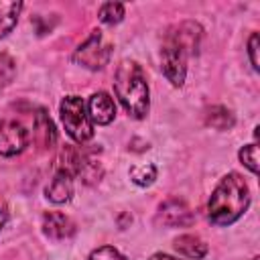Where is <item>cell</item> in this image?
<instances>
[{
    "mask_svg": "<svg viewBox=\"0 0 260 260\" xmlns=\"http://www.w3.org/2000/svg\"><path fill=\"white\" fill-rule=\"evenodd\" d=\"M201 41V26L197 22H181L169 28L162 51H160V65L165 77L175 85L181 87L187 75V59L197 53Z\"/></svg>",
    "mask_w": 260,
    "mask_h": 260,
    "instance_id": "cell-1",
    "label": "cell"
},
{
    "mask_svg": "<svg viewBox=\"0 0 260 260\" xmlns=\"http://www.w3.org/2000/svg\"><path fill=\"white\" fill-rule=\"evenodd\" d=\"M248 203L250 191L246 181L238 173H230L215 185L209 197L207 213L215 225H230L248 209Z\"/></svg>",
    "mask_w": 260,
    "mask_h": 260,
    "instance_id": "cell-2",
    "label": "cell"
},
{
    "mask_svg": "<svg viewBox=\"0 0 260 260\" xmlns=\"http://www.w3.org/2000/svg\"><path fill=\"white\" fill-rule=\"evenodd\" d=\"M114 91L124 110L140 120L148 114V85L136 61H122L114 75Z\"/></svg>",
    "mask_w": 260,
    "mask_h": 260,
    "instance_id": "cell-3",
    "label": "cell"
},
{
    "mask_svg": "<svg viewBox=\"0 0 260 260\" xmlns=\"http://www.w3.org/2000/svg\"><path fill=\"white\" fill-rule=\"evenodd\" d=\"M61 120H63V126L67 130V134L83 144L87 142L91 136H93V124L89 120V114H87V108L83 104V100L79 95H67L63 98L61 102Z\"/></svg>",
    "mask_w": 260,
    "mask_h": 260,
    "instance_id": "cell-4",
    "label": "cell"
},
{
    "mask_svg": "<svg viewBox=\"0 0 260 260\" xmlns=\"http://www.w3.org/2000/svg\"><path fill=\"white\" fill-rule=\"evenodd\" d=\"M110 55H112V47L104 41L102 32L100 30H91L89 37L85 39V43H81L73 55V61L91 69V71H98L102 67L108 65L110 61Z\"/></svg>",
    "mask_w": 260,
    "mask_h": 260,
    "instance_id": "cell-5",
    "label": "cell"
},
{
    "mask_svg": "<svg viewBox=\"0 0 260 260\" xmlns=\"http://www.w3.org/2000/svg\"><path fill=\"white\" fill-rule=\"evenodd\" d=\"M28 144V130L14 122V120H2L0 122V154L2 156H14L22 152Z\"/></svg>",
    "mask_w": 260,
    "mask_h": 260,
    "instance_id": "cell-6",
    "label": "cell"
},
{
    "mask_svg": "<svg viewBox=\"0 0 260 260\" xmlns=\"http://www.w3.org/2000/svg\"><path fill=\"white\" fill-rule=\"evenodd\" d=\"M156 221L167 228H181L193 223V213L181 199H167L156 211Z\"/></svg>",
    "mask_w": 260,
    "mask_h": 260,
    "instance_id": "cell-7",
    "label": "cell"
},
{
    "mask_svg": "<svg viewBox=\"0 0 260 260\" xmlns=\"http://www.w3.org/2000/svg\"><path fill=\"white\" fill-rule=\"evenodd\" d=\"M87 114H89L91 124H100V126L110 124V122L116 118L114 100H112L106 91L93 93V95L89 98V102H87Z\"/></svg>",
    "mask_w": 260,
    "mask_h": 260,
    "instance_id": "cell-8",
    "label": "cell"
},
{
    "mask_svg": "<svg viewBox=\"0 0 260 260\" xmlns=\"http://www.w3.org/2000/svg\"><path fill=\"white\" fill-rule=\"evenodd\" d=\"M43 232L53 240H67L75 234V223L61 211H49L43 215Z\"/></svg>",
    "mask_w": 260,
    "mask_h": 260,
    "instance_id": "cell-9",
    "label": "cell"
},
{
    "mask_svg": "<svg viewBox=\"0 0 260 260\" xmlns=\"http://www.w3.org/2000/svg\"><path fill=\"white\" fill-rule=\"evenodd\" d=\"M45 193H47V199L53 201V203H65V201H69L71 195H73V175L69 171H65V169H59L53 175L51 183L47 185Z\"/></svg>",
    "mask_w": 260,
    "mask_h": 260,
    "instance_id": "cell-10",
    "label": "cell"
},
{
    "mask_svg": "<svg viewBox=\"0 0 260 260\" xmlns=\"http://www.w3.org/2000/svg\"><path fill=\"white\" fill-rule=\"evenodd\" d=\"M175 250L179 254H183L185 258L189 260H199L207 254V244L199 238V236H193V234H183L175 240Z\"/></svg>",
    "mask_w": 260,
    "mask_h": 260,
    "instance_id": "cell-11",
    "label": "cell"
},
{
    "mask_svg": "<svg viewBox=\"0 0 260 260\" xmlns=\"http://www.w3.org/2000/svg\"><path fill=\"white\" fill-rule=\"evenodd\" d=\"M35 138L45 148H51L55 144V140H57L55 126H53L51 118L45 114V110H39L37 116H35Z\"/></svg>",
    "mask_w": 260,
    "mask_h": 260,
    "instance_id": "cell-12",
    "label": "cell"
},
{
    "mask_svg": "<svg viewBox=\"0 0 260 260\" xmlns=\"http://www.w3.org/2000/svg\"><path fill=\"white\" fill-rule=\"evenodd\" d=\"M20 10H22V2L0 0V39L6 37V35L14 28Z\"/></svg>",
    "mask_w": 260,
    "mask_h": 260,
    "instance_id": "cell-13",
    "label": "cell"
},
{
    "mask_svg": "<svg viewBox=\"0 0 260 260\" xmlns=\"http://www.w3.org/2000/svg\"><path fill=\"white\" fill-rule=\"evenodd\" d=\"M205 122H207V126H211L215 130H230L234 126V116L223 106H211L205 112Z\"/></svg>",
    "mask_w": 260,
    "mask_h": 260,
    "instance_id": "cell-14",
    "label": "cell"
},
{
    "mask_svg": "<svg viewBox=\"0 0 260 260\" xmlns=\"http://www.w3.org/2000/svg\"><path fill=\"white\" fill-rule=\"evenodd\" d=\"M98 16H100V20L104 24H118L124 18V4H120V2H106V4L100 6Z\"/></svg>",
    "mask_w": 260,
    "mask_h": 260,
    "instance_id": "cell-15",
    "label": "cell"
},
{
    "mask_svg": "<svg viewBox=\"0 0 260 260\" xmlns=\"http://www.w3.org/2000/svg\"><path fill=\"white\" fill-rule=\"evenodd\" d=\"M130 179H132V183H136L140 187H146V185H150L156 179V169L150 162H146V165H134L130 169Z\"/></svg>",
    "mask_w": 260,
    "mask_h": 260,
    "instance_id": "cell-16",
    "label": "cell"
},
{
    "mask_svg": "<svg viewBox=\"0 0 260 260\" xmlns=\"http://www.w3.org/2000/svg\"><path fill=\"white\" fill-rule=\"evenodd\" d=\"M14 73H16V63L10 55L6 53H0V91L10 85V81L14 79Z\"/></svg>",
    "mask_w": 260,
    "mask_h": 260,
    "instance_id": "cell-17",
    "label": "cell"
},
{
    "mask_svg": "<svg viewBox=\"0 0 260 260\" xmlns=\"http://www.w3.org/2000/svg\"><path fill=\"white\" fill-rule=\"evenodd\" d=\"M240 160L248 171H252L254 175L258 173V146H256V142L248 144L240 150Z\"/></svg>",
    "mask_w": 260,
    "mask_h": 260,
    "instance_id": "cell-18",
    "label": "cell"
},
{
    "mask_svg": "<svg viewBox=\"0 0 260 260\" xmlns=\"http://www.w3.org/2000/svg\"><path fill=\"white\" fill-rule=\"evenodd\" d=\"M89 260H126V256H122L112 246H102V248H98L89 254Z\"/></svg>",
    "mask_w": 260,
    "mask_h": 260,
    "instance_id": "cell-19",
    "label": "cell"
},
{
    "mask_svg": "<svg viewBox=\"0 0 260 260\" xmlns=\"http://www.w3.org/2000/svg\"><path fill=\"white\" fill-rule=\"evenodd\" d=\"M248 55H250L252 67L258 71V69H260V65H258V32H252V35H250V41H248Z\"/></svg>",
    "mask_w": 260,
    "mask_h": 260,
    "instance_id": "cell-20",
    "label": "cell"
},
{
    "mask_svg": "<svg viewBox=\"0 0 260 260\" xmlns=\"http://www.w3.org/2000/svg\"><path fill=\"white\" fill-rule=\"evenodd\" d=\"M6 221H8V209L4 203H0V230L6 225Z\"/></svg>",
    "mask_w": 260,
    "mask_h": 260,
    "instance_id": "cell-21",
    "label": "cell"
},
{
    "mask_svg": "<svg viewBox=\"0 0 260 260\" xmlns=\"http://www.w3.org/2000/svg\"><path fill=\"white\" fill-rule=\"evenodd\" d=\"M150 260H177V258H173V256H169V254H152L150 256Z\"/></svg>",
    "mask_w": 260,
    "mask_h": 260,
    "instance_id": "cell-22",
    "label": "cell"
},
{
    "mask_svg": "<svg viewBox=\"0 0 260 260\" xmlns=\"http://www.w3.org/2000/svg\"><path fill=\"white\" fill-rule=\"evenodd\" d=\"M252 260H260V258H258V256H254V258H252Z\"/></svg>",
    "mask_w": 260,
    "mask_h": 260,
    "instance_id": "cell-23",
    "label": "cell"
}]
</instances>
